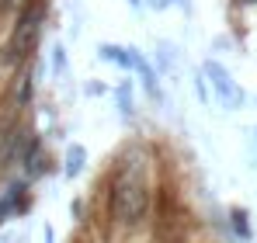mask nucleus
Wrapping results in <instances>:
<instances>
[{"label": "nucleus", "mask_w": 257, "mask_h": 243, "mask_svg": "<svg viewBox=\"0 0 257 243\" xmlns=\"http://www.w3.org/2000/svg\"><path fill=\"white\" fill-rule=\"evenodd\" d=\"M11 4H14V0H0V14H4V11H7Z\"/></svg>", "instance_id": "nucleus-7"}, {"label": "nucleus", "mask_w": 257, "mask_h": 243, "mask_svg": "<svg viewBox=\"0 0 257 243\" xmlns=\"http://www.w3.org/2000/svg\"><path fill=\"white\" fill-rule=\"evenodd\" d=\"M150 212V184L139 163H128L111 184V215L122 226H139Z\"/></svg>", "instance_id": "nucleus-1"}, {"label": "nucleus", "mask_w": 257, "mask_h": 243, "mask_svg": "<svg viewBox=\"0 0 257 243\" xmlns=\"http://www.w3.org/2000/svg\"><path fill=\"white\" fill-rule=\"evenodd\" d=\"M80 160H84V150H80V146H70V153H66V174H70V177L80 174Z\"/></svg>", "instance_id": "nucleus-4"}, {"label": "nucleus", "mask_w": 257, "mask_h": 243, "mask_svg": "<svg viewBox=\"0 0 257 243\" xmlns=\"http://www.w3.org/2000/svg\"><path fill=\"white\" fill-rule=\"evenodd\" d=\"M101 56H104V59H115V63H122V66L132 63L125 52H122V49H115V45H101Z\"/></svg>", "instance_id": "nucleus-5"}, {"label": "nucleus", "mask_w": 257, "mask_h": 243, "mask_svg": "<svg viewBox=\"0 0 257 243\" xmlns=\"http://www.w3.org/2000/svg\"><path fill=\"white\" fill-rule=\"evenodd\" d=\"M42 21H45V4L42 0H35V4H28V7L21 11V18H18L14 32H11V42H7V56H4L7 66H18V63L28 59V52H32L35 42H39Z\"/></svg>", "instance_id": "nucleus-2"}, {"label": "nucleus", "mask_w": 257, "mask_h": 243, "mask_svg": "<svg viewBox=\"0 0 257 243\" xmlns=\"http://www.w3.org/2000/svg\"><path fill=\"white\" fill-rule=\"evenodd\" d=\"M243 4H257V0H243Z\"/></svg>", "instance_id": "nucleus-8"}, {"label": "nucleus", "mask_w": 257, "mask_h": 243, "mask_svg": "<svg viewBox=\"0 0 257 243\" xmlns=\"http://www.w3.org/2000/svg\"><path fill=\"white\" fill-rule=\"evenodd\" d=\"M233 226H236V233H240V236H247V222H243V212H233Z\"/></svg>", "instance_id": "nucleus-6"}, {"label": "nucleus", "mask_w": 257, "mask_h": 243, "mask_svg": "<svg viewBox=\"0 0 257 243\" xmlns=\"http://www.w3.org/2000/svg\"><path fill=\"white\" fill-rule=\"evenodd\" d=\"M205 73L212 77V87L219 90V97L226 101V108H240V104H243V90L229 77V70H222L219 63H205Z\"/></svg>", "instance_id": "nucleus-3"}]
</instances>
